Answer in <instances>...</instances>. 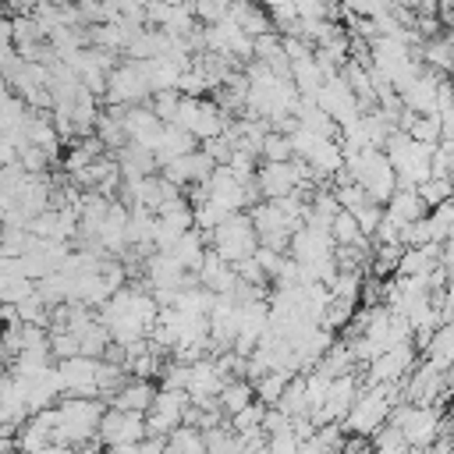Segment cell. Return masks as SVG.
<instances>
[{"label": "cell", "mask_w": 454, "mask_h": 454, "mask_svg": "<svg viewBox=\"0 0 454 454\" xmlns=\"http://www.w3.org/2000/svg\"><path fill=\"white\" fill-rule=\"evenodd\" d=\"M195 280H199V287H206L209 294H216V298H223V294H234L238 291V270L227 262V259H220L213 248L206 252V259H202V266H199V273H195Z\"/></svg>", "instance_id": "13"}, {"label": "cell", "mask_w": 454, "mask_h": 454, "mask_svg": "<svg viewBox=\"0 0 454 454\" xmlns=\"http://www.w3.org/2000/svg\"><path fill=\"white\" fill-rule=\"evenodd\" d=\"M57 376L64 397H99V358L74 355L67 362H57Z\"/></svg>", "instance_id": "9"}, {"label": "cell", "mask_w": 454, "mask_h": 454, "mask_svg": "<svg viewBox=\"0 0 454 454\" xmlns=\"http://www.w3.org/2000/svg\"><path fill=\"white\" fill-rule=\"evenodd\" d=\"M57 433H53V443L74 450V447H85L92 440H99V422L106 415V404L99 397H64L57 404Z\"/></svg>", "instance_id": "1"}, {"label": "cell", "mask_w": 454, "mask_h": 454, "mask_svg": "<svg viewBox=\"0 0 454 454\" xmlns=\"http://www.w3.org/2000/svg\"><path fill=\"white\" fill-rule=\"evenodd\" d=\"M192 408V397L184 390H160L153 408L145 411V436H170L174 429L184 426V415Z\"/></svg>", "instance_id": "7"}, {"label": "cell", "mask_w": 454, "mask_h": 454, "mask_svg": "<svg viewBox=\"0 0 454 454\" xmlns=\"http://www.w3.org/2000/svg\"><path fill=\"white\" fill-rule=\"evenodd\" d=\"M156 387L149 383V380H124V387L110 397V408H117V411H135V415H145L149 408H153V401H156Z\"/></svg>", "instance_id": "14"}, {"label": "cell", "mask_w": 454, "mask_h": 454, "mask_svg": "<svg viewBox=\"0 0 454 454\" xmlns=\"http://www.w3.org/2000/svg\"><path fill=\"white\" fill-rule=\"evenodd\" d=\"M167 454H206V433L195 426H181L167 436Z\"/></svg>", "instance_id": "22"}, {"label": "cell", "mask_w": 454, "mask_h": 454, "mask_svg": "<svg viewBox=\"0 0 454 454\" xmlns=\"http://www.w3.org/2000/svg\"><path fill=\"white\" fill-rule=\"evenodd\" d=\"M206 252H209V248L202 245V234H199V231H188V234H181V238H177V245H174L167 255H174L181 270H188V273H199V266H202Z\"/></svg>", "instance_id": "17"}, {"label": "cell", "mask_w": 454, "mask_h": 454, "mask_svg": "<svg viewBox=\"0 0 454 454\" xmlns=\"http://www.w3.org/2000/svg\"><path fill=\"white\" fill-rule=\"evenodd\" d=\"M411 369H415V351H411V344L390 348V351H383L380 358L369 362V383H365V387H397L404 376H411Z\"/></svg>", "instance_id": "11"}, {"label": "cell", "mask_w": 454, "mask_h": 454, "mask_svg": "<svg viewBox=\"0 0 454 454\" xmlns=\"http://www.w3.org/2000/svg\"><path fill=\"white\" fill-rule=\"evenodd\" d=\"M181 103H184V96H181V92H156V96L149 99V110H153L163 124H174V121H177V114H181Z\"/></svg>", "instance_id": "24"}, {"label": "cell", "mask_w": 454, "mask_h": 454, "mask_svg": "<svg viewBox=\"0 0 454 454\" xmlns=\"http://www.w3.org/2000/svg\"><path fill=\"white\" fill-rule=\"evenodd\" d=\"M209 241H213V252H216L220 259H227L231 266H238V262H245V259H252V255L259 252V234H255L248 213L227 216V220L209 234Z\"/></svg>", "instance_id": "4"}, {"label": "cell", "mask_w": 454, "mask_h": 454, "mask_svg": "<svg viewBox=\"0 0 454 454\" xmlns=\"http://www.w3.org/2000/svg\"><path fill=\"white\" fill-rule=\"evenodd\" d=\"M330 238H333V245L337 248H365L369 241H365V234L358 231V223H355V216L351 213H337L333 216V223H330Z\"/></svg>", "instance_id": "20"}, {"label": "cell", "mask_w": 454, "mask_h": 454, "mask_svg": "<svg viewBox=\"0 0 454 454\" xmlns=\"http://www.w3.org/2000/svg\"><path fill=\"white\" fill-rule=\"evenodd\" d=\"M383 209H387V220H390L397 231H404L408 223H415V220L426 216V206H422L419 192H411V188H397L394 199H390Z\"/></svg>", "instance_id": "16"}, {"label": "cell", "mask_w": 454, "mask_h": 454, "mask_svg": "<svg viewBox=\"0 0 454 454\" xmlns=\"http://www.w3.org/2000/svg\"><path fill=\"white\" fill-rule=\"evenodd\" d=\"M383 153H387V160H390V167H394V174H397V188H411V192H419V188L433 177V170H429L433 149L422 145V142H415L408 131L397 128V131L387 138Z\"/></svg>", "instance_id": "2"}, {"label": "cell", "mask_w": 454, "mask_h": 454, "mask_svg": "<svg viewBox=\"0 0 454 454\" xmlns=\"http://www.w3.org/2000/svg\"><path fill=\"white\" fill-rule=\"evenodd\" d=\"M138 67H142V74H145L153 96H156V92H177V82H181V74H184V67H181L177 60H170V57L142 60Z\"/></svg>", "instance_id": "15"}, {"label": "cell", "mask_w": 454, "mask_h": 454, "mask_svg": "<svg viewBox=\"0 0 454 454\" xmlns=\"http://www.w3.org/2000/svg\"><path fill=\"white\" fill-rule=\"evenodd\" d=\"M390 426L401 433L408 450H429L440 433V415L429 404H401V408H394Z\"/></svg>", "instance_id": "5"}, {"label": "cell", "mask_w": 454, "mask_h": 454, "mask_svg": "<svg viewBox=\"0 0 454 454\" xmlns=\"http://www.w3.org/2000/svg\"><path fill=\"white\" fill-rule=\"evenodd\" d=\"M390 394H394V387H365L358 394V401L351 404V411L344 415L340 429H348L358 440H369L380 429H387V422L394 415V397Z\"/></svg>", "instance_id": "3"}, {"label": "cell", "mask_w": 454, "mask_h": 454, "mask_svg": "<svg viewBox=\"0 0 454 454\" xmlns=\"http://www.w3.org/2000/svg\"><path fill=\"white\" fill-rule=\"evenodd\" d=\"M142 440H145V415L106 408V415L99 422V443L106 450L110 447H124V443H142Z\"/></svg>", "instance_id": "10"}, {"label": "cell", "mask_w": 454, "mask_h": 454, "mask_svg": "<svg viewBox=\"0 0 454 454\" xmlns=\"http://www.w3.org/2000/svg\"><path fill=\"white\" fill-rule=\"evenodd\" d=\"M291 380H294V376H287V372H266V376H259V380L252 383V387H255V401L266 404V408H277Z\"/></svg>", "instance_id": "21"}, {"label": "cell", "mask_w": 454, "mask_h": 454, "mask_svg": "<svg viewBox=\"0 0 454 454\" xmlns=\"http://www.w3.org/2000/svg\"><path fill=\"white\" fill-rule=\"evenodd\" d=\"M259 156H262L266 163H291V160H294L291 138H287V135H280V131H270V135L262 138V149H259Z\"/></svg>", "instance_id": "23"}, {"label": "cell", "mask_w": 454, "mask_h": 454, "mask_svg": "<svg viewBox=\"0 0 454 454\" xmlns=\"http://www.w3.org/2000/svg\"><path fill=\"white\" fill-rule=\"evenodd\" d=\"M252 401H255V387H252L248 380H227V387H223L220 397H216V404H220V411H223L227 419H234L238 411H245Z\"/></svg>", "instance_id": "18"}, {"label": "cell", "mask_w": 454, "mask_h": 454, "mask_svg": "<svg viewBox=\"0 0 454 454\" xmlns=\"http://www.w3.org/2000/svg\"><path fill=\"white\" fill-rule=\"evenodd\" d=\"M145 96L153 99V89H149V82H145V74H142V67L135 60H124V64H117L110 71V78H106V103H110V110L142 106Z\"/></svg>", "instance_id": "6"}, {"label": "cell", "mask_w": 454, "mask_h": 454, "mask_svg": "<svg viewBox=\"0 0 454 454\" xmlns=\"http://www.w3.org/2000/svg\"><path fill=\"white\" fill-rule=\"evenodd\" d=\"M213 170H216V163H213L202 149H195V153H188V156L167 163V167H163V177H167L174 188H184V184H199V188H202V184L213 177Z\"/></svg>", "instance_id": "12"}, {"label": "cell", "mask_w": 454, "mask_h": 454, "mask_svg": "<svg viewBox=\"0 0 454 454\" xmlns=\"http://www.w3.org/2000/svg\"><path fill=\"white\" fill-rule=\"evenodd\" d=\"M316 106H319L333 124H340V128L355 124V121L365 114V110H362V103L355 99V92L348 89V82H344L340 74L323 82V89L316 92Z\"/></svg>", "instance_id": "8"}, {"label": "cell", "mask_w": 454, "mask_h": 454, "mask_svg": "<svg viewBox=\"0 0 454 454\" xmlns=\"http://www.w3.org/2000/svg\"><path fill=\"white\" fill-rule=\"evenodd\" d=\"M426 351H429L426 362H433L436 369H450L454 365V319L436 326V333L426 340Z\"/></svg>", "instance_id": "19"}]
</instances>
